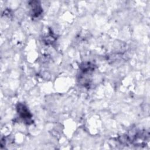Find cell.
Instances as JSON below:
<instances>
[{"instance_id":"obj_1","label":"cell","mask_w":150,"mask_h":150,"mask_svg":"<svg viewBox=\"0 0 150 150\" xmlns=\"http://www.w3.org/2000/svg\"><path fill=\"white\" fill-rule=\"evenodd\" d=\"M16 109L18 113L20 115L21 118H22L25 122H26L28 124H29L30 122H32V115L28 108L24 104L22 103L18 104Z\"/></svg>"},{"instance_id":"obj_2","label":"cell","mask_w":150,"mask_h":150,"mask_svg":"<svg viewBox=\"0 0 150 150\" xmlns=\"http://www.w3.org/2000/svg\"><path fill=\"white\" fill-rule=\"evenodd\" d=\"M32 8V14L34 16H38L42 12V8L38 1H32L30 4Z\"/></svg>"}]
</instances>
